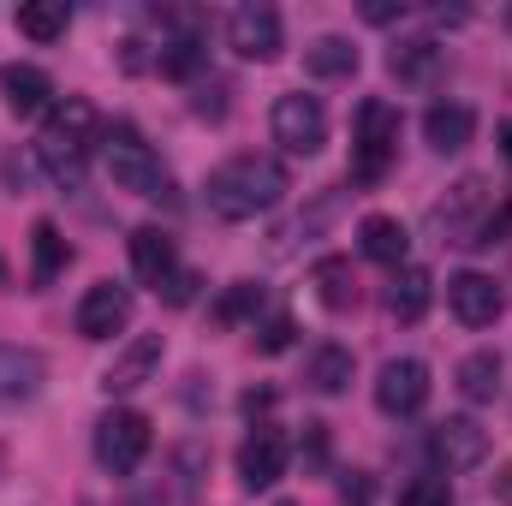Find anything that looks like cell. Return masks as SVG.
Here are the masks:
<instances>
[{
    "mask_svg": "<svg viewBox=\"0 0 512 506\" xmlns=\"http://www.w3.org/2000/svg\"><path fill=\"white\" fill-rule=\"evenodd\" d=\"M286 191H292V179L274 155H233L209 173V209L221 221H256L274 203H286Z\"/></svg>",
    "mask_w": 512,
    "mask_h": 506,
    "instance_id": "1",
    "label": "cell"
},
{
    "mask_svg": "<svg viewBox=\"0 0 512 506\" xmlns=\"http://www.w3.org/2000/svg\"><path fill=\"white\" fill-rule=\"evenodd\" d=\"M90 149H102V120H96V108H90L84 96L54 102L48 120H42V137H36V161H42V173H48L54 185H78Z\"/></svg>",
    "mask_w": 512,
    "mask_h": 506,
    "instance_id": "2",
    "label": "cell"
},
{
    "mask_svg": "<svg viewBox=\"0 0 512 506\" xmlns=\"http://www.w3.org/2000/svg\"><path fill=\"white\" fill-rule=\"evenodd\" d=\"M102 161H108L114 185L131 191V197H143V203L173 197V173H167V161L143 143V131L131 126V120H114V126L102 131Z\"/></svg>",
    "mask_w": 512,
    "mask_h": 506,
    "instance_id": "3",
    "label": "cell"
},
{
    "mask_svg": "<svg viewBox=\"0 0 512 506\" xmlns=\"http://www.w3.org/2000/svg\"><path fill=\"white\" fill-rule=\"evenodd\" d=\"M393 149H399V108L370 96L352 120V179L358 185H382L387 167H393Z\"/></svg>",
    "mask_w": 512,
    "mask_h": 506,
    "instance_id": "4",
    "label": "cell"
},
{
    "mask_svg": "<svg viewBox=\"0 0 512 506\" xmlns=\"http://www.w3.org/2000/svg\"><path fill=\"white\" fill-rule=\"evenodd\" d=\"M149 417L143 411H131V405H114L102 423H96V459H102V471H114V477H131L143 459H149Z\"/></svg>",
    "mask_w": 512,
    "mask_h": 506,
    "instance_id": "5",
    "label": "cell"
},
{
    "mask_svg": "<svg viewBox=\"0 0 512 506\" xmlns=\"http://www.w3.org/2000/svg\"><path fill=\"white\" fill-rule=\"evenodd\" d=\"M268 126H274V143H280L286 155H316V149L328 143V108H322L316 96H304V90H286V96L274 102Z\"/></svg>",
    "mask_w": 512,
    "mask_h": 506,
    "instance_id": "6",
    "label": "cell"
},
{
    "mask_svg": "<svg viewBox=\"0 0 512 506\" xmlns=\"http://www.w3.org/2000/svg\"><path fill=\"white\" fill-rule=\"evenodd\" d=\"M227 42H233V54H245V60H280V48H286V24H280V12L268 6V0H245L233 18H227Z\"/></svg>",
    "mask_w": 512,
    "mask_h": 506,
    "instance_id": "7",
    "label": "cell"
},
{
    "mask_svg": "<svg viewBox=\"0 0 512 506\" xmlns=\"http://www.w3.org/2000/svg\"><path fill=\"white\" fill-rule=\"evenodd\" d=\"M376 405L387 417H417L429 405V364L423 358H387L376 376Z\"/></svg>",
    "mask_w": 512,
    "mask_h": 506,
    "instance_id": "8",
    "label": "cell"
},
{
    "mask_svg": "<svg viewBox=\"0 0 512 506\" xmlns=\"http://www.w3.org/2000/svg\"><path fill=\"white\" fill-rule=\"evenodd\" d=\"M131 328V286H114V280H96L84 298H78V334L84 340H114Z\"/></svg>",
    "mask_w": 512,
    "mask_h": 506,
    "instance_id": "9",
    "label": "cell"
},
{
    "mask_svg": "<svg viewBox=\"0 0 512 506\" xmlns=\"http://www.w3.org/2000/svg\"><path fill=\"white\" fill-rule=\"evenodd\" d=\"M429 459L441 471H471V465L489 459V429L471 423V417H447V423L429 429Z\"/></svg>",
    "mask_w": 512,
    "mask_h": 506,
    "instance_id": "10",
    "label": "cell"
},
{
    "mask_svg": "<svg viewBox=\"0 0 512 506\" xmlns=\"http://www.w3.org/2000/svg\"><path fill=\"white\" fill-rule=\"evenodd\" d=\"M447 310H453L465 328H489V322L507 310V292L495 286V274L465 268V274H453V280H447Z\"/></svg>",
    "mask_w": 512,
    "mask_h": 506,
    "instance_id": "11",
    "label": "cell"
},
{
    "mask_svg": "<svg viewBox=\"0 0 512 506\" xmlns=\"http://www.w3.org/2000/svg\"><path fill=\"white\" fill-rule=\"evenodd\" d=\"M286 435L280 429H256V435H245V447H239V483L245 489H274L280 477H286Z\"/></svg>",
    "mask_w": 512,
    "mask_h": 506,
    "instance_id": "12",
    "label": "cell"
},
{
    "mask_svg": "<svg viewBox=\"0 0 512 506\" xmlns=\"http://www.w3.org/2000/svg\"><path fill=\"white\" fill-rule=\"evenodd\" d=\"M131 274H137L143 286H155V292L173 286V274H179V251H173V239H167L161 227H137V233H131Z\"/></svg>",
    "mask_w": 512,
    "mask_h": 506,
    "instance_id": "13",
    "label": "cell"
},
{
    "mask_svg": "<svg viewBox=\"0 0 512 506\" xmlns=\"http://www.w3.org/2000/svg\"><path fill=\"white\" fill-rule=\"evenodd\" d=\"M42 381H48L42 352H30V346H0V411H12V405L36 399V393H42Z\"/></svg>",
    "mask_w": 512,
    "mask_h": 506,
    "instance_id": "14",
    "label": "cell"
},
{
    "mask_svg": "<svg viewBox=\"0 0 512 506\" xmlns=\"http://www.w3.org/2000/svg\"><path fill=\"white\" fill-rule=\"evenodd\" d=\"M0 96H6V108H12L18 120H36V114L54 108V78H48L42 66H6V72H0Z\"/></svg>",
    "mask_w": 512,
    "mask_h": 506,
    "instance_id": "15",
    "label": "cell"
},
{
    "mask_svg": "<svg viewBox=\"0 0 512 506\" xmlns=\"http://www.w3.org/2000/svg\"><path fill=\"white\" fill-rule=\"evenodd\" d=\"M423 137H429L435 155H459V149L477 137V114H471L465 102H435V108L423 114Z\"/></svg>",
    "mask_w": 512,
    "mask_h": 506,
    "instance_id": "16",
    "label": "cell"
},
{
    "mask_svg": "<svg viewBox=\"0 0 512 506\" xmlns=\"http://www.w3.org/2000/svg\"><path fill=\"white\" fill-rule=\"evenodd\" d=\"M161 370V334H137L126 352L108 364V376H102V387L108 393H131V387H143V381Z\"/></svg>",
    "mask_w": 512,
    "mask_h": 506,
    "instance_id": "17",
    "label": "cell"
},
{
    "mask_svg": "<svg viewBox=\"0 0 512 506\" xmlns=\"http://www.w3.org/2000/svg\"><path fill=\"white\" fill-rule=\"evenodd\" d=\"M429 298H435V280H429V268H417V262L393 268V280H387V316H393V322H423Z\"/></svg>",
    "mask_w": 512,
    "mask_h": 506,
    "instance_id": "18",
    "label": "cell"
},
{
    "mask_svg": "<svg viewBox=\"0 0 512 506\" xmlns=\"http://www.w3.org/2000/svg\"><path fill=\"white\" fill-rule=\"evenodd\" d=\"M358 245H364V256H370V262L405 268V256H411V233H405V221H393V215H364Z\"/></svg>",
    "mask_w": 512,
    "mask_h": 506,
    "instance_id": "19",
    "label": "cell"
},
{
    "mask_svg": "<svg viewBox=\"0 0 512 506\" xmlns=\"http://www.w3.org/2000/svg\"><path fill=\"white\" fill-rule=\"evenodd\" d=\"M310 280H316V298H322L334 316H346V310L358 304V274H352L346 256H322V262L310 268Z\"/></svg>",
    "mask_w": 512,
    "mask_h": 506,
    "instance_id": "20",
    "label": "cell"
},
{
    "mask_svg": "<svg viewBox=\"0 0 512 506\" xmlns=\"http://www.w3.org/2000/svg\"><path fill=\"white\" fill-rule=\"evenodd\" d=\"M12 18H18V36H30V42H60L66 24H72L66 0H24Z\"/></svg>",
    "mask_w": 512,
    "mask_h": 506,
    "instance_id": "21",
    "label": "cell"
},
{
    "mask_svg": "<svg viewBox=\"0 0 512 506\" xmlns=\"http://www.w3.org/2000/svg\"><path fill=\"white\" fill-rule=\"evenodd\" d=\"M304 72H310V78H352V72H358V48H352L346 36H316V42L304 48Z\"/></svg>",
    "mask_w": 512,
    "mask_h": 506,
    "instance_id": "22",
    "label": "cell"
},
{
    "mask_svg": "<svg viewBox=\"0 0 512 506\" xmlns=\"http://www.w3.org/2000/svg\"><path fill=\"white\" fill-rule=\"evenodd\" d=\"M387 72H393L399 84H429V78L441 72V48H435L429 36H417V42H399V48L387 54Z\"/></svg>",
    "mask_w": 512,
    "mask_h": 506,
    "instance_id": "23",
    "label": "cell"
},
{
    "mask_svg": "<svg viewBox=\"0 0 512 506\" xmlns=\"http://www.w3.org/2000/svg\"><path fill=\"white\" fill-rule=\"evenodd\" d=\"M30 251H36V262H30V286H36V292L72 262V251H66V239H60L54 221H36V227H30Z\"/></svg>",
    "mask_w": 512,
    "mask_h": 506,
    "instance_id": "24",
    "label": "cell"
},
{
    "mask_svg": "<svg viewBox=\"0 0 512 506\" xmlns=\"http://www.w3.org/2000/svg\"><path fill=\"white\" fill-rule=\"evenodd\" d=\"M304 381H310L316 393H346V387H352V352H346V346H316L310 364H304Z\"/></svg>",
    "mask_w": 512,
    "mask_h": 506,
    "instance_id": "25",
    "label": "cell"
},
{
    "mask_svg": "<svg viewBox=\"0 0 512 506\" xmlns=\"http://www.w3.org/2000/svg\"><path fill=\"white\" fill-rule=\"evenodd\" d=\"M459 393L465 399H495L501 393V352H471L465 364H459Z\"/></svg>",
    "mask_w": 512,
    "mask_h": 506,
    "instance_id": "26",
    "label": "cell"
},
{
    "mask_svg": "<svg viewBox=\"0 0 512 506\" xmlns=\"http://www.w3.org/2000/svg\"><path fill=\"white\" fill-rule=\"evenodd\" d=\"M203 60H209V48H203L197 36H173V42H161V48H155V66H161L167 78H197V72H203Z\"/></svg>",
    "mask_w": 512,
    "mask_h": 506,
    "instance_id": "27",
    "label": "cell"
},
{
    "mask_svg": "<svg viewBox=\"0 0 512 506\" xmlns=\"http://www.w3.org/2000/svg\"><path fill=\"white\" fill-rule=\"evenodd\" d=\"M256 310H262V286H256V280H239V286L215 304V322H245Z\"/></svg>",
    "mask_w": 512,
    "mask_h": 506,
    "instance_id": "28",
    "label": "cell"
},
{
    "mask_svg": "<svg viewBox=\"0 0 512 506\" xmlns=\"http://www.w3.org/2000/svg\"><path fill=\"white\" fill-rule=\"evenodd\" d=\"M399 506H453V483L447 477H411L399 489Z\"/></svg>",
    "mask_w": 512,
    "mask_h": 506,
    "instance_id": "29",
    "label": "cell"
},
{
    "mask_svg": "<svg viewBox=\"0 0 512 506\" xmlns=\"http://www.w3.org/2000/svg\"><path fill=\"white\" fill-rule=\"evenodd\" d=\"M292 334H298V328H292V316H268V322L256 328V352H268V358H274V352H286V346H292Z\"/></svg>",
    "mask_w": 512,
    "mask_h": 506,
    "instance_id": "30",
    "label": "cell"
},
{
    "mask_svg": "<svg viewBox=\"0 0 512 506\" xmlns=\"http://www.w3.org/2000/svg\"><path fill=\"white\" fill-rule=\"evenodd\" d=\"M364 18H370V24H393V18H405V0H370Z\"/></svg>",
    "mask_w": 512,
    "mask_h": 506,
    "instance_id": "31",
    "label": "cell"
},
{
    "mask_svg": "<svg viewBox=\"0 0 512 506\" xmlns=\"http://www.w3.org/2000/svg\"><path fill=\"white\" fill-rule=\"evenodd\" d=\"M340 495H346V506H370V477H364V471H352V477L340 483Z\"/></svg>",
    "mask_w": 512,
    "mask_h": 506,
    "instance_id": "32",
    "label": "cell"
},
{
    "mask_svg": "<svg viewBox=\"0 0 512 506\" xmlns=\"http://www.w3.org/2000/svg\"><path fill=\"white\" fill-rule=\"evenodd\" d=\"M191 298H197V274H185V268H179V274H173V286H167V304H191Z\"/></svg>",
    "mask_w": 512,
    "mask_h": 506,
    "instance_id": "33",
    "label": "cell"
},
{
    "mask_svg": "<svg viewBox=\"0 0 512 506\" xmlns=\"http://www.w3.org/2000/svg\"><path fill=\"white\" fill-rule=\"evenodd\" d=\"M268 405H274V393H268V387H251V393H245V411H268Z\"/></svg>",
    "mask_w": 512,
    "mask_h": 506,
    "instance_id": "34",
    "label": "cell"
},
{
    "mask_svg": "<svg viewBox=\"0 0 512 506\" xmlns=\"http://www.w3.org/2000/svg\"><path fill=\"white\" fill-rule=\"evenodd\" d=\"M495 495H501V501L512 506V465H507V471H501V477H495Z\"/></svg>",
    "mask_w": 512,
    "mask_h": 506,
    "instance_id": "35",
    "label": "cell"
},
{
    "mask_svg": "<svg viewBox=\"0 0 512 506\" xmlns=\"http://www.w3.org/2000/svg\"><path fill=\"white\" fill-rule=\"evenodd\" d=\"M501 149H507V155H512V126H501Z\"/></svg>",
    "mask_w": 512,
    "mask_h": 506,
    "instance_id": "36",
    "label": "cell"
},
{
    "mask_svg": "<svg viewBox=\"0 0 512 506\" xmlns=\"http://www.w3.org/2000/svg\"><path fill=\"white\" fill-rule=\"evenodd\" d=\"M0 477H6V447H0Z\"/></svg>",
    "mask_w": 512,
    "mask_h": 506,
    "instance_id": "37",
    "label": "cell"
},
{
    "mask_svg": "<svg viewBox=\"0 0 512 506\" xmlns=\"http://www.w3.org/2000/svg\"><path fill=\"white\" fill-rule=\"evenodd\" d=\"M274 506H298V501H274Z\"/></svg>",
    "mask_w": 512,
    "mask_h": 506,
    "instance_id": "38",
    "label": "cell"
}]
</instances>
